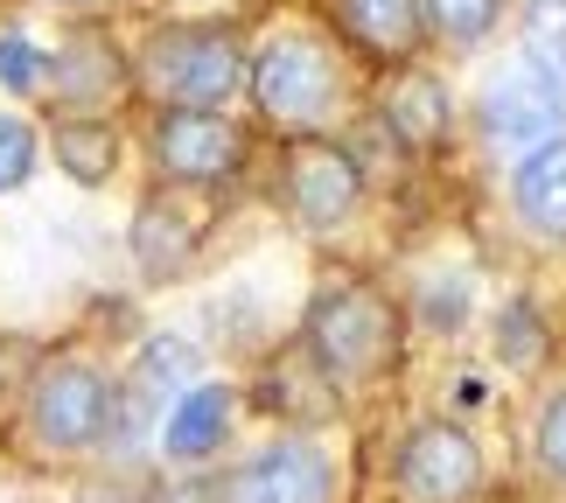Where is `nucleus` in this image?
Wrapping results in <instances>:
<instances>
[{
  "instance_id": "obj_1",
  "label": "nucleus",
  "mask_w": 566,
  "mask_h": 503,
  "mask_svg": "<svg viewBox=\"0 0 566 503\" xmlns=\"http://www.w3.org/2000/svg\"><path fill=\"white\" fill-rule=\"evenodd\" d=\"M119 385L92 357H50L29 385V441L42 454H92L113 441Z\"/></svg>"
},
{
  "instance_id": "obj_2",
  "label": "nucleus",
  "mask_w": 566,
  "mask_h": 503,
  "mask_svg": "<svg viewBox=\"0 0 566 503\" xmlns=\"http://www.w3.org/2000/svg\"><path fill=\"white\" fill-rule=\"evenodd\" d=\"M301 343H308V364L336 370V378H371L399 357V315L391 301L357 287V280H336L308 301V322H301Z\"/></svg>"
},
{
  "instance_id": "obj_3",
  "label": "nucleus",
  "mask_w": 566,
  "mask_h": 503,
  "mask_svg": "<svg viewBox=\"0 0 566 503\" xmlns=\"http://www.w3.org/2000/svg\"><path fill=\"white\" fill-rule=\"evenodd\" d=\"M140 84L161 105H203V113H217L245 84V50L224 29L176 21V29H155L140 42Z\"/></svg>"
},
{
  "instance_id": "obj_4",
  "label": "nucleus",
  "mask_w": 566,
  "mask_h": 503,
  "mask_svg": "<svg viewBox=\"0 0 566 503\" xmlns=\"http://www.w3.org/2000/svg\"><path fill=\"white\" fill-rule=\"evenodd\" d=\"M252 98H259V113H266L280 134H315L322 119L336 113V92H343V77H336V56L322 50L315 35H273V42H259V56H252Z\"/></svg>"
},
{
  "instance_id": "obj_5",
  "label": "nucleus",
  "mask_w": 566,
  "mask_h": 503,
  "mask_svg": "<svg viewBox=\"0 0 566 503\" xmlns=\"http://www.w3.org/2000/svg\"><path fill=\"white\" fill-rule=\"evenodd\" d=\"M155 168L182 189H217L245 168V134L224 113H203V105H168L155 119Z\"/></svg>"
},
{
  "instance_id": "obj_6",
  "label": "nucleus",
  "mask_w": 566,
  "mask_h": 503,
  "mask_svg": "<svg viewBox=\"0 0 566 503\" xmlns=\"http://www.w3.org/2000/svg\"><path fill=\"white\" fill-rule=\"evenodd\" d=\"M217 503H336V462L315 441H266L224 469Z\"/></svg>"
},
{
  "instance_id": "obj_7",
  "label": "nucleus",
  "mask_w": 566,
  "mask_h": 503,
  "mask_svg": "<svg viewBox=\"0 0 566 503\" xmlns=\"http://www.w3.org/2000/svg\"><path fill=\"white\" fill-rule=\"evenodd\" d=\"M399 490L406 503H469L483 490V448L448 420L412 427L399 441Z\"/></svg>"
},
{
  "instance_id": "obj_8",
  "label": "nucleus",
  "mask_w": 566,
  "mask_h": 503,
  "mask_svg": "<svg viewBox=\"0 0 566 503\" xmlns=\"http://www.w3.org/2000/svg\"><path fill=\"white\" fill-rule=\"evenodd\" d=\"M475 119H483V134L490 140H504V147H546L559 140V119H566V98L553 92V84H538L532 71H504L483 92V105H475Z\"/></svg>"
},
{
  "instance_id": "obj_9",
  "label": "nucleus",
  "mask_w": 566,
  "mask_h": 503,
  "mask_svg": "<svg viewBox=\"0 0 566 503\" xmlns=\"http://www.w3.org/2000/svg\"><path fill=\"white\" fill-rule=\"evenodd\" d=\"M357 196H364V175H357V161L343 155V147H322V140L294 147V161H287V210L308 231L343 224V217L357 210Z\"/></svg>"
},
{
  "instance_id": "obj_10",
  "label": "nucleus",
  "mask_w": 566,
  "mask_h": 503,
  "mask_svg": "<svg viewBox=\"0 0 566 503\" xmlns=\"http://www.w3.org/2000/svg\"><path fill=\"white\" fill-rule=\"evenodd\" d=\"M231 412H238V391L231 385H189L176 406L161 412V448L168 462H210L231 433Z\"/></svg>"
},
{
  "instance_id": "obj_11",
  "label": "nucleus",
  "mask_w": 566,
  "mask_h": 503,
  "mask_svg": "<svg viewBox=\"0 0 566 503\" xmlns=\"http://www.w3.org/2000/svg\"><path fill=\"white\" fill-rule=\"evenodd\" d=\"M511 203L525 217V231L538 238H566V140L532 147L511 175Z\"/></svg>"
},
{
  "instance_id": "obj_12",
  "label": "nucleus",
  "mask_w": 566,
  "mask_h": 503,
  "mask_svg": "<svg viewBox=\"0 0 566 503\" xmlns=\"http://www.w3.org/2000/svg\"><path fill=\"white\" fill-rule=\"evenodd\" d=\"M336 14H343V29H350L357 50L391 56V63H406L420 50V29H427L420 0H336Z\"/></svg>"
},
{
  "instance_id": "obj_13",
  "label": "nucleus",
  "mask_w": 566,
  "mask_h": 503,
  "mask_svg": "<svg viewBox=\"0 0 566 503\" xmlns=\"http://www.w3.org/2000/svg\"><path fill=\"white\" fill-rule=\"evenodd\" d=\"M196 252V224L182 217V203H168V196H147L140 217H134V259L147 280H176Z\"/></svg>"
},
{
  "instance_id": "obj_14",
  "label": "nucleus",
  "mask_w": 566,
  "mask_h": 503,
  "mask_svg": "<svg viewBox=\"0 0 566 503\" xmlns=\"http://www.w3.org/2000/svg\"><path fill=\"white\" fill-rule=\"evenodd\" d=\"M385 119H391V134H399L406 147H433V140L448 134V92H441V77L406 71L399 84H391V98H385Z\"/></svg>"
},
{
  "instance_id": "obj_15",
  "label": "nucleus",
  "mask_w": 566,
  "mask_h": 503,
  "mask_svg": "<svg viewBox=\"0 0 566 503\" xmlns=\"http://www.w3.org/2000/svg\"><path fill=\"white\" fill-rule=\"evenodd\" d=\"M50 147H56V168L71 175V182H84V189H105L113 168H119V134L105 119H63Z\"/></svg>"
},
{
  "instance_id": "obj_16",
  "label": "nucleus",
  "mask_w": 566,
  "mask_h": 503,
  "mask_svg": "<svg viewBox=\"0 0 566 503\" xmlns=\"http://www.w3.org/2000/svg\"><path fill=\"white\" fill-rule=\"evenodd\" d=\"M525 71L566 98V0H525Z\"/></svg>"
},
{
  "instance_id": "obj_17",
  "label": "nucleus",
  "mask_w": 566,
  "mask_h": 503,
  "mask_svg": "<svg viewBox=\"0 0 566 503\" xmlns=\"http://www.w3.org/2000/svg\"><path fill=\"white\" fill-rule=\"evenodd\" d=\"M113 63H119V56L105 50L98 35H77L71 50H63V56L50 63V84H56V92L71 98V105H92V98H105V92L119 84V71H113Z\"/></svg>"
},
{
  "instance_id": "obj_18",
  "label": "nucleus",
  "mask_w": 566,
  "mask_h": 503,
  "mask_svg": "<svg viewBox=\"0 0 566 503\" xmlns=\"http://www.w3.org/2000/svg\"><path fill=\"white\" fill-rule=\"evenodd\" d=\"M427 29L454 42V50H475V42L496 35V21H504V0H420Z\"/></svg>"
},
{
  "instance_id": "obj_19",
  "label": "nucleus",
  "mask_w": 566,
  "mask_h": 503,
  "mask_svg": "<svg viewBox=\"0 0 566 503\" xmlns=\"http://www.w3.org/2000/svg\"><path fill=\"white\" fill-rule=\"evenodd\" d=\"M42 84H50V56H42L21 29H8L0 35V92L29 98V92H42Z\"/></svg>"
},
{
  "instance_id": "obj_20",
  "label": "nucleus",
  "mask_w": 566,
  "mask_h": 503,
  "mask_svg": "<svg viewBox=\"0 0 566 503\" xmlns=\"http://www.w3.org/2000/svg\"><path fill=\"white\" fill-rule=\"evenodd\" d=\"M29 175H35V126L0 113V196H14Z\"/></svg>"
},
{
  "instance_id": "obj_21",
  "label": "nucleus",
  "mask_w": 566,
  "mask_h": 503,
  "mask_svg": "<svg viewBox=\"0 0 566 503\" xmlns=\"http://www.w3.org/2000/svg\"><path fill=\"white\" fill-rule=\"evenodd\" d=\"M538 462H546V475L566 490V391L546 406V420H538Z\"/></svg>"
},
{
  "instance_id": "obj_22",
  "label": "nucleus",
  "mask_w": 566,
  "mask_h": 503,
  "mask_svg": "<svg viewBox=\"0 0 566 503\" xmlns=\"http://www.w3.org/2000/svg\"><path fill=\"white\" fill-rule=\"evenodd\" d=\"M538 343H546V329L532 336V315H525V308H511V315H504V357H511V364H532V349H538Z\"/></svg>"
},
{
  "instance_id": "obj_23",
  "label": "nucleus",
  "mask_w": 566,
  "mask_h": 503,
  "mask_svg": "<svg viewBox=\"0 0 566 503\" xmlns=\"http://www.w3.org/2000/svg\"><path fill=\"white\" fill-rule=\"evenodd\" d=\"M63 8H92V0H63Z\"/></svg>"
}]
</instances>
